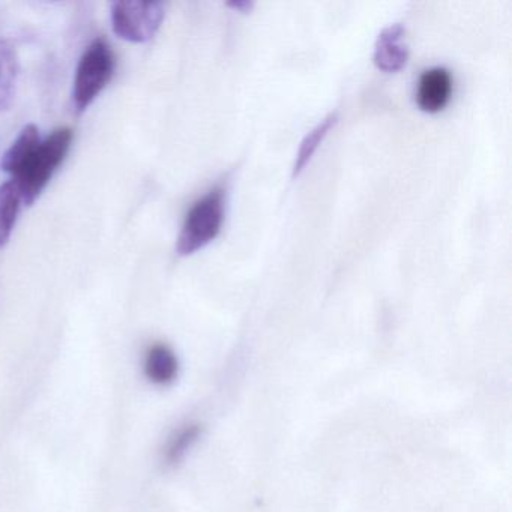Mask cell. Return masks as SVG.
Segmentation results:
<instances>
[{"label":"cell","mask_w":512,"mask_h":512,"mask_svg":"<svg viewBox=\"0 0 512 512\" xmlns=\"http://www.w3.org/2000/svg\"><path fill=\"white\" fill-rule=\"evenodd\" d=\"M71 143L73 131L70 128H59L31 149L14 170L11 181L19 190L25 205H34L35 200L46 190L56 170L67 158Z\"/></svg>","instance_id":"6da1fadb"},{"label":"cell","mask_w":512,"mask_h":512,"mask_svg":"<svg viewBox=\"0 0 512 512\" xmlns=\"http://www.w3.org/2000/svg\"><path fill=\"white\" fill-rule=\"evenodd\" d=\"M226 217V190L212 188L200 197L185 217L176 242L179 256L187 257L211 244L223 229Z\"/></svg>","instance_id":"7a4b0ae2"},{"label":"cell","mask_w":512,"mask_h":512,"mask_svg":"<svg viewBox=\"0 0 512 512\" xmlns=\"http://www.w3.org/2000/svg\"><path fill=\"white\" fill-rule=\"evenodd\" d=\"M115 55L104 40H95L80 59L73 88V106L82 115L112 80Z\"/></svg>","instance_id":"3957f363"},{"label":"cell","mask_w":512,"mask_h":512,"mask_svg":"<svg viewBox=\"0 0 512 512\" xmlns=\"http://www.w3.org/2000/svg\"><path fill=\"white\" fill-rule=\"evenodd\" d=\"M166 17L161 2H115L112 5L113 32L128 43L143 44L157 35Z\"/></svg>","instance_id":"277c9868"},{"label":"cell","mask_w":512,"mask_h":512,"mask_svg":"<svg viewBox=\"0 0 512 512\" xmlns=\"http://www.w3.org/2000/svg\"><path fill=\"white\" fill-rule=\"evenodd\" d=\"M374 65L383 73H398L409 61V46L406 41V28L394 23L380 32L374 46Z\"/></svg>","instance_id":"5b68a950"},{"label":"cell","mask_w":512,"mask_h":512,"mask_svg":"<svg viewBox=\"0 0 512 512\" xmlns=\"http://www.w3.org/2000/svg\"><path fill=\"white\" fill-rule=\"evenodd\" d=\"M454 80L446 68L434 67L419 77L416 104L425 113H439L448 106L452 97Z\"/></svg>","instance_id":"8992f818"},{"label":"cell","mask_w":512,"mask_h":512,"mask_svg":"<svg viewBox=\"0 0 512 512\" xmlns=\"http://www.w3.org/2000/svg\"><path fill=\"white\" fill-rule=\"evenodd\" d=\"M19 58L7 41L0 40V112H7L16 97Z\"/></svg>","instance_id":"52a82bcc"},{"label":"cell","mask_w":512,"mask_h":512,"mask_svg":"<svg viewBox=\"0 0 512 512\" xmlns=\"http://www.w3.org/2000/svg\"><path fill=\"white\" fill-rule=\"evenodd\" d=\"M179 364L175 352L166 344H154L148 350L145 373L149 380L158 385H167L178 376Z\"/></svg>","instance_id":"ba28073f"},{"label":"cell","mask_w":512,"mask_h":512,"mask_svg":"<svg viewBox=\"0 0 512 512\" xmlns=\"http://www.w3.org/2000/svg\"><path fill=\"white\" fill-rule=\"evenodd\" d=\"M338 112L329 113L320 124H317L307 136L302 140L301 146H299L298 154H296L295 164H293V178H298L305 167L310 163L311 158L316 154L319 146L322 145L323 140L326 139L329 133L334 130L335 125L338 124Z\"/></svg>","instance_id":"9c48e42d"},{"label":"cell","mask_w":512,"mask_h":512,"mask_svg":"<svg viewBox=\"0 0 512 512\" xmlns=\"http://www.w3.org/2000/svg\"><path fill=\"white\" fill-rule=\"evenodd\" d=\"M20 203L22 197L13 181L0 185V248L5 247L13 235L19 217Z\"/></svg>","instance_id":"30bf717a"},{"label":"cell","mask_w":512,"mask_h":512,"mask_svg":"<svg viewBox=\"0 0 512 512\" xmlns=\"http://www.w3.org/2000/svg\"><path fill=\"white\" fill-rule=\"evenodd\" d=\"M40 142V130H38L37 125H26V127L20 131L17 139L14 140L13 145H11L10 148H8V151L5 152L4 157H2V161H0V167H2V170L13 175L14 170H16L17 166L22 163L23 158H25L26 155L29 154V151L34 149Z\"/></svg>","instance_id":"8fae6325"},{"label":"cell","mask_w":512,"mask_h":512,"mask_svg":"<svg viewBox=\"0 0 512 512\" xmlns=\"http://www.w3.org/2000/svg\"><path fill=\"white\" fill-rule=\"evenodd\" d=\"M202 425L191 424L187 425L184 430L179 431L175 437H173L170 445L166 449V460L169 464H176L184 458L187 454L188 449L199 440L200 434H202Z\"/></svg>","instance_id":"7c38bea8"},{"label":"cell","mask_w":512,"mask_h":512,"mask_svg":"<svg viewBox=\"0 0 512 512\" xmlns=\"http://www.w3.org/2000/svg\"><path fill=\"white\" fill-rule=\"evenodd\" d=\"M230 8H233V10L241 11V13L247 14L250 13L251 10L254 8L253 2H232V4H229Z\"/></svg>","instance_id":"4fadbf2b"}]
</instances>
